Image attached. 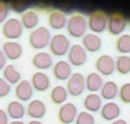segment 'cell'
<instances>
[{
    "label": "cell",
    "instance_id": "6da1fadb",
    "mask_svg": "<svg viewBox=\"0 0 130 124\" xmlns=\"http://www.w3.org/2000/svg\"><path fill=\"white\" fill-rule=\"evenodd\" d=\"M67 32L73 38H82L88 30V20L80 13H74L68 19Z\"/></svg>",
    "mask_w": 130,
    "mask_h": 124
},
{
    "label": "cell",
    "instance_id": "7a4b0ae2",
    "mask_svg": "<svg viewBox=\"0 0 130 124\" xmlns=\"http://www.w3.org/2000/svg\"><path fill=\"white\" fill-rule=\"evenodd\" d=\"M52 34L50 31L45 26H38L30 33L28 44L33 49L42 50L49 45Z\"/></svg>",
    "mask_w": 130,
    "mask_h": 124
},
{
    "label": "cell",
    "instance_id": "3957f363",
    "mask_svg": "<svg viewBox=\"0 0 130 124\" xmlns=\"http://www.w3.org/2000/svg\"><path fill=\"white\" fill-rule=\"evenodd\" d=\"M108 15L103 10H95L88 16V27L93 34H101L107 30Z\"/></svg>",
    "mask_w": 130,
    "mask_h": 124
},
{
    "label": "cell",
    "instance_id": "277c9868",
    "mask_svg": "<svg viewBox=\"0 0 130 124\" xmlns=\"http://www.w3.org/2000/svg\"><path fill=\"white\" fill-rule=\"evenodd\" d=\"M127 27V17L121 12L115 11L109 13L107 21V31L111 36L121 35Z\"/></svg>",
    "mask_w": 130,
    "mask_h": 124
},
{
    "label": "cell",
    "instance_id": "5b68a950",
    "mask_svg": "<svg viewBox=\"0 0 130 124\" xmlns=\"http://www.w3.org/2000/svg\"><path fill=\"white\" fill-rule=\"evenodd\" d=\"M1 33L5 38L14 42L23 35V26L20 20H18L17 17H9L2 24Z\"/></svg>",
    "mask_w": 130,
    "mask_h": 124
},
{
    "label": "cell",
    "instance_id": "8992f818",
    "mask_svg": "<svg viewBox=\"0 0 130 124\" xmlns=\"http://www.w3.org/2000/svg\"><path fill=\"white\" fill-rule=\"evenodd\" d=\"M49 50L54 56L62 57L67 54L70 49V40L66 35L63 34H56L50 38L49 42Z\"/></svg>",
    "mask_w": 130,
    "mask_h": 124
},
{
    "label": "cell",
    "instance_id": "52a82bcc",
    "mask_svg": "<svg viewBox=\"0 0 130 124\" xmlns=\"http://www.w3.org/2000/svg\"><path fill=\"white\" fill-rule=\"evenodd\" d=\"M67 92L72 97H79L85 90V77L79 72L72 73L67 82Z\"/></svg>",
    "mask_w": 130,
    "mask_h": 124
},
{
    "label": "cell",
    "instance_id": "ba28073f",
    "mask_svg": "<svg viewBox=\"0 0 130 124\" xmlns=\"http://www.w3.org/2000/svg\"><path fill=\"white\" fill-rule=\"evenodd\" d=\"M67 54L68 62L73 67H82L88 60V54H86L85 49L82 47V45H79V44L72 45Z\"/></svg>",
    "mask_w": 130,
    "mask_h": 124
},
{
    "label": "cell",
    "instance_id": "9c48e42d",
    "mask_svg": "<svg viewBox=\"0 0 130 124\" xmlns=\"http://www.w3.org/2000/svg\"><path fill=\"white\" fill-rule=\"evenodd\" d=\"M94 67L101 76H110L115 72V60L109 54H102L97 58Z\"/></svg>",
    "mask_w": 130,
    "mask_h": 124
},
{
    "label": "cell",
    "instance_id": "30bf717a",
    "mask_svg": "<svg viewBox=\"0 0 130 124\" xmlns=\"http://www.w3.org/2000/svg\"><path fill=\"white\" fill-rule=\"evenodd\" d=\"M78 115V108L72 102H66L60 106L57 116L61 124H71L75 121Z\"/></svg>",
    "mask_w": 130,
    "mask_h": 124
},
{
    "label": "cell",
    "instance_id": "8fae6325",
    "mask_svg": "<svg viewBox=\"0 0 130 124\" xmlns=\"http://www.w3.org/2000/svg\"><path fill=\"white\" fill-rule=\"evenodd\" d=\"M47 108L44 101H42L41 99H33L31 100L27 105L26 108V114L27 116H30L33 120H41L45 116Z\"/></svg>",
    "mask_w": 130,
    "mask_h": 124
},
{
    "label": "cell",
    "instance_id": "7c38bea8",
    "mask_svg": "<svg viewBox=\"0 0 130 124\" xmlns=\"http://www.w3.org/2000/svg\"><path fill=\"white\" fill-rule=\"evenodd\" d=\"M34 89L31 85V82L26 79H21V82L15 85L14 96L19 101H30L33 97Z\"/></svg>",
    "mask_w": 130,
    "mask_h": 124
},
{
    "label": "cell",
    "instance_id": "4fadbf2b",
    "mask_svg": "<svg viewBox=\"0 0 130 124\" xmlns=\"http://www.w3.org/2000/svg\"><path fill=\"white\" fill-rule=\"evenodd\" d=\"M53 75L57 81H68L72 75V69L68 61H57L53 65Z\"/></svg>",
    "mask_w": 130,
    "mask_h": 124
},
{
    "label": "cell",
    "instance_id": "5bb4252c",
    "mask_svg": "<svg viewBox=\"0 0 130 124\" xmlns=\"http://www.w3.org/2000/svg\"><path fill=\"white\" fill-rule=\"evenodd\" d=\"M31 85L36 92H46L50 87V78L46 73L42 71L35 72L31 77Z\"/></svg>",
    "mask_w": 130,
    "mask_h": 124
},
{
    "label": "cell",
    "instance_id": "9a60e30c",
    "mask_svg": "<svg viewBox=\"0 0 130 124\" xmlns=\"http://www.w3.org/2000/svg\"><path fill=\"white\" fill-rule=\"evenodd\" d=\"M2 52L5 53L7 59L14 61L20 59L23 53V47L21 44L13 42V40H8L2 45Z\"/></svg>",
    "mask_w": 130,
    "mask_h": 124
},
{
    "label": "cell",
    "instance_id": "2e32d148",
    "mask_svg": "<svg viewBox=\"0 0 130 124\" xmlns=\"http://www.w3.org/2000/svg\"><path fill=\"white\" fill-rule=\"evenodd\" d=\"M101 116L103 120L108 122H113L117 120L120 115V107L114 101H108L101 108Z\"/></svg>",
    "mask_w": 130,
    "mask_h": 124
},
{
    "label": "cell",
    "instance_id": "e0dca14e",
    "mask_svg": "<svg viewBox=\"0 0 130 124\" xmlns=\"http://www.w3.org/2000/svg\"><path fill=\"white\" fill-rule=\"evenodd\" d=\"M82 47L88 52H97L102 48V39L99 35L89 33L82 37Z\"/></svg>",
    "mask_w": 130,
    "mask_h": 124
},
{
    "label": "cell",
    "instance_id": "ac0fdd59",
    "mask_svg": "<svg viewBox=\"0 0 130 124\" xmlns=\"http://www.w3.org/2000/svg\"><path fill=\"white\" fill-rule=\"evenodd\" d=\"M32 64L37 70H48L53 67V57L52 54L45 51H41L35 53L32 58Z\"/></svg>",
    "mask_w": 130,
    "mask_h": 124
},
{
    "label": "cell",
    "instance_id": "d6986e66",
    "mask_svg": "<svg viewBox=\"0 0 130 124\" xmlns=\"http://www.w3.org/2000/svg\"><path fill=\"white\" fill-rule=\"evenodd\" d=\"M68 19L60 10H53L48 16V25L55 31H60L67 26Z\"/></svg>",
    "mask_w": 130,
    "mask_h": 124
},
{
    "label": "cell",
    "instance_id": "ffe728a7",
    "mask_svg": "<svg viewBox=\"0 0 130 124\" xmlns=\"http://www.w3.org/2000/svg\"><path fill=\"white\" fill-rule=\"evenodd\" d=\"M25 113H26V109H25L24 105L19 100H12L7 106V114L13 121H19V120L23 119Z\"/></svg>",
    "mask_w": 130,
    "mask_h": 124
},
{
    "label": "cell",
    "instance_id": "44dd1931",
    "mask_svg": "<svg viewBox=\"0 0 130 124\" xmlns=\"http://www.w3.org/2000/svg\"><path fill=\"white\" fill-rule=\"evenodd\" d=\"M103 78L97 72H91L85 77V89H88L91 94H96L101 90L103 86Z\"/></svg>",
    "mask_w": 130,
    "mask_h": 124
},
{
    "label": "cell",
    "instance_id": "7402d4cb",
    "mask_svg": "<svg viewBox=\"0 0 130 124\" xmlns=\"http://www.w3.org/2000/svg\"><path fill=\"white\" fill-rule=\"evenodd\" d=\"M102 98L97 94H89L83 99V107L90 113H95L102 108Z\"/></svg>",
    "mask_w": 130,
    "mask_h": 124
},
{
    "label": "cell",
    "instance_id": "603a6c76",
    "mask_svg": "<svg viewBox=\"0 0 130 124\" xmlns=\"http://www.w3.org/2000/svg\"><path fill=\"white\" fill-rule=\"evenodd\" d=\"M20 22H21V24H22L23 28L33 31L38 25V22H39L38 14L36 13L34 10H27L26 12H24L22 15H21Z\"/></svg>",
    "mask_w": 130,
    "mask_h": 124
},
{
    "label": "cell",
    "instance_id": "cb8c5ba5",
    "mask_svg": "<svg viewBox=\"0 0 130 124\" xmlns=\"http://www.w3.org/2000/svg\"><path fill=\"white\" fill-rule=\"evenodd\" d=\"M118 85L114 81H107L103 84L102 88H101V98L105 99L107 101H110L115 99L118 96Z\"/></svg>",
    "mask_w": 130,
    "mask_h": 124
},
{
    "label": "cell",
    "instance_id": "d4e9b609",
    "mask_svg": "<svg viewBox=\"0 0 130 124\" xmlns=\"http://www.w3.org/2000/svg\"><path fill=\"white\" fill-rule=\"evenodd\" d=\"M68 96H69V94H68L66 87H63L61 85H57L52 89L49 98H50V101H52L54 105L62 106L63 104H66Z\"/></svg>",
    "mask_w": 130,
    "mask_h": 124
},
{
    "label": "cell",
    "instance_id": "484cf974",
    "mask_svg": "<svg viewBox=\"0 0 130 124\" xmlns=\"http://www.w3.org/2000/svg\"><path fill=\"white\" fill-rule=\"evenodd\" d=\"M3 79L8 82L10 85H17L21 82V73L13 64H7L2 70Z\"/></svg>",
    "mask_w": 130,
    "mask_h": 124
},
{
    "label": "cell",
    "instance_id": "4316f807",
    "mask_svg": "<svg viewBox=\"0 0 130 124\" xmlns=\"http://www.w3.org/2000/svg\"><path fill=\"white\" fill-rule=\"evenodd\" d=\"M115 71L121 75H127L130 73V57L127 54H120L115 60Z\"/></svg>",
    "mask_w": 130,
    "mask_h": 124
},
{
    "label": "cell",
    "instance_id": "83f0119b",
    "mask_svg": "<svg viewBox=\"0 0 130 124\" xmlns=\"http://www.w3.org/2000/svg\"><path fill=\"white\" fill-rule=\"evenodd\" d=\"M115 49L117 52L128 56V53H130V35L122 34L119 36L115 43Z\"/></svg>",
    "mask_w": 130,
    "mask_h": 124
},
{
    "label": "cell",
    "instance_id": "f1b7e54d",
    "mask_svg": "<svg viewBox=\"0 0 130 124\" xmlns=\"http://www.w3.org/2000/svg\"><path fill=\"white\" fill-rule=\"evenodd\" d=\"M74 123L75 124H95V119L92 113H90L88 111H82L78 113Z\"/></svg>",
    "mask_w": 130,
    "mask_h": 124
},
{
    "label": "cell",
    "instance_id": "f546056e",
    "mask_svg": "<svg viewBox=\"0 0 130 124\" xmlns=\"http://www.w3.org/2000/svg\"><path fill=\"white\" fill-rule=\"evenodd\" d=\"M118 97L122 104H130V83H125L120 86L118 92Z\"/></svg>",
    "mask_w": 130,
    "mask_h": 124
},
{
    "label": "cell",
    "instance_id": "4dcf8cb0",
    "mask_svg": "<svg viewBox=\"0 0 130 124\" xmlns=\"http://www.w3.org/2000/svg\"><path fill=\"white\" fill-rule=\"evenodd\" d=\"M9 11H10V7L8 3L0 1V24H3L8 20Z\"/></svg>",
    "mask_w": 130,
    "mask_h": 124
},
{
    "label": "cell",
    "instance_id": "1f68e13d",
    "mask_svg": "<svg viewBox=\"0 0 130 124\" xmlns=\"http://www.w3.org/2000/svg\"><path fill=\"white\" fill-rule=\"evenodd\" d=\"M11 92V85L3 79V77H0V98H5Z\"/></svg>",
    "mask_w": 130,
    "mask_h": 124
},
{
    "label": "cell",
    "instance_id": "d6a6232c",
    "mask_svg": "<svg viewBox=\"0 0 130 124\" xmlns=\"http://www.w3.org/2000/svg\"><path fill=\"white\" fill-rule=\"evenodd\" d=\"M9 7L11 8L14 12L17 13H24L26 12V5L24 2H21V1H14V2H10L8 3Z\"/></svg>",
    "mask_w": 130,
    "mask_h": 124
},
{
    "label": "cell",
    "instance_id": "836d02e7",
    "mask_svg": "<svg viewBox=\"0 0 130 124\" xmlns=\"http://www.w3.org/2000/svg\"><path fill=\"white\" fill-rule=\"evenodd\" d=\"M0 124H9V116L3 109H0Z\"/></svg>",
    "mask_w": 130,
    "mask_h": 124
},
{
    "label": "cell",
    "instance_id": "e575fe53",
    "mask_svg": "<svg viewBox=\"0 0 130 124\" xmlns=\"http://www.w3.org/2000/svg\"><path fill=\"white\" fill-rule=\"evenodd\" d=\"M7 65V58L5 53L2 52V50L0 49V70H3Z\"/></svg>",
    "mask_w": 130,
    "mask_h": 124
},
{
    "label": "cell",
    "instance_id": "d590c367",
    "mask_svg": "<svg viewBox=\"0 0 130 124\" xmlns=\"http://www.w3.org/2000/svg\"><path fill=\"white\" fill-rule=\"evenodd\" d=\"M110 124H128V123L124 119H117V120H115V121L111 122Z\"/></svg>",
    "mask_w": 130,
    "mask_h": 124
},
{
    "label": "cell",
    "instance_id": "8d00e7d4",
    "mask_svg": "<svg viewBox=\"0 0 130 124\" xmlns=\"http://www.w3.org/2000/svg\"><path fill=\"white\" fill-rule=\"evenodd\" d=\"M27 124H44V123L41 122V121H38V120H32V121H30Z\"/></svg>",
    "mask_w": 130,
    "mask_h": 124
},
{
    "label": "cell",
    "instance_id": "74e56055",
    "mask_svg": "<svg viewBox=\"0 0 130 124\" xmlns=\"http://www.w3.org/2000/svg\"><path fill=\"white\" fill-rule=\"evenodd\" d=\"M9 124H25L23 121H21V120H19V121H11Z\"/></svg>",
    "mask_w": 130,
    "mask_h": 124
},
{
    "label": "cell",
    "instance_id": "f35d334b",
    "mask_svg": "<svg viewBox=\"0 0 130 124\" xmlns=\"http://www.w3.org/2000/svg\"><path fill=\"white\" fill-rule=\"evenodd\" d=\"M99 124H104V123H99Z\"/></svg>",
    "mask_w": 130,
    "mask_h": 124
}]
</instances>
